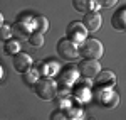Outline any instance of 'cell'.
Returning a JSON list of instances; mask_svg holds the SVG:
<instances>
[{
    "label": "cell",
    "mask_w": 126,
    "mask_h": 120,
    "mask_svg": "<svg viewBox=\"0 0 126 120\" xmlns=\"http://www.w3.org/2000/svg\"><path fill=\"white\" fill-rule=\"evenodd\" d=\"M99 101L106 108H114L118 103H119V96L113 90H101V93H99Z\"/></svg>",
    "instance_id": "cell-10"
},
{
    "label": "cell",
    "mask_w": 126,
    "mask_h": 120,
    "mask_svg": "<svg viewBox=\"0 0 126 120\" xmlns=\"http://www.w3.org/2000/svg\"><path fill=\"white\" fill-rule=\"evenodd\" d=\"M34 91H35V95L39 96L40 100L50 101V100H54L56 95H57V86H56L54 80L44 76V78H39L34 83Z\"/></svg>",
    "instance_id": "cell-1"
},
{
    "label": "cell",
    "mask_w": 126,
    "mask_h": 120,
    "mask_svg": "<svg viewBox=\"0 0 126 120\" xmlns=\"http://www.w3.org/2000/svg\"><path fill=\"white\" fill-rule=\"evenodd\" d=\"M10 37H12V29H10L9 25H0V39L3 41H9Z\"/></svg>",
    "instance_id": "cell-17"
},
{
    "label": "cell",
    "mask_w": 126,
    "mask_h": 120,
    "mask_svg": "<svg viewBox=\"0 0 126 120\" xmlns=\"http://www.w3.org/2000/svg\"><path fill=\"white\" fill-rule=\"evenodd\" d=\"M82 25H84V29H86L87 32H96V30L101 27V15L97 14L96 10H91V12L84 14V17H82Z\"/></svg>",
    "instance_id": "cell-8"
},
{
    "label": "cell",
    "mask_w": 126,
    "mask_h": 120,
    "mask_svg": "<svg viewBox=\"0 0 126 120\" xmlns=\"http://www.w3.org/2000/svg\"><path fill=\"white\" fill-rule=\"evenodd\" d=\"M27 41H29V44L32 46V48H37V49H39V48L44 46V34H40V32H35V30H34V32L29 36V39H27Z\"/></svg>",
    "instance_id": "cell-14"
},
{
    "label": "cell",
    "mask_w": 126,
    "mask_h": 120,
    "mask_svg": "<svg viewBox=\"0 0 126 120\" xmlns=\"http://www.w3.org/2000/svg\"><path fill=\"white\" fill-rule=\"evenodd\" d=\"M86 34H87V30L84 29L82 22H71L67 25V37H69V41H72L74 44L82 42V41L86 39Z\"/></svg>",
    "instance_id": "cell-5"
},
{
    "label": "cell",
    "mask_w": 126,
    "mask_h": 120,
    "mask_svg": "<svg viewBox=\"0 0 126 120\" xmlns=\"http://www.w3.org/2000/svg\"><path fill=\"white\" fill-rule=\"evenodd\" d=\"M50 120H66V113L62 110H54L50 113Z\"/></svg>",
    "instance_id": "cell-19"
},
{
    "label": "cell",
    "mask_w": 126,
    "mask_h": 120,
    "mask_svg": "<svg viewBox=\"0 0 126 120\" xmlns=\"http://www.w3.org/2000/svg\"><path fill=\"white\" fill-rule=\"evenodd\" d=\"M17 52H20V46L17 41H5V54H17Z\"/></svg>",
    "instance_id": "cell-15"
},
{
    "label": "cell",
    "mask_w": 126,
    "mask_h": 120,
    "mask_svg": "<svg viewBox=\"0 0 126 120\" xmlns=\"http://www.w3.org/2000/svg\"><path fill=\"white\" fill-rule=\"evenodd\" d=\"M72 7L81 14H87L96 9V2L94 0H72Z\"/></svg>",
    "instance_id": "cell-12"
},
{
    "label": "cell",
    "mask_w": 126,
    "mask_h": 120,
    "mask_svg": "<svg viewBox=\"0 0 126 120\" xmlns=\"http://www.w3.org/2000/svg\"><path fill=\"white\" fill-rule=\"evenodd\" d=\"M12 64H14V70L17 73H25L32 66V58L25 52H17L12 56Z\"/></svg>",
    "instance_id": "cell-7"
},
{
    "label": "cell",
    "mask_w": 126,
    "mask_h": 120,
    "mask_svg": "<svg viewBox=\"0 0 126 120\" xmlns=\"http://www.w3.org/2000/svg\"><path fill=\"white\" fill-rule=\"evenodd\" d=\"M99 71H101V64H99L96 59H84V61L79 63V74H81L82 78L94 80Z\"/></svg>",
    "instance_id": "cell-4"
},
{
    "label": "cell",
    "mask_w": 126,
    "mask_h": 120,
    "mask_svg": "<svg viewBox=\"0 0 126 120\" xmlns=\"http://www.w3.org/2000/svg\"><path fill=\"white\" fill-rule=\"evenodd\" d=\"M2 74H3V71H2V66H0V78H2Z\"/></svg>",
    "instance_id": "cell-23"
},
{
    "label": "cell",
    "mask_w": 126,
    "mask_h": 120,
    "mask_svg": "<svg viewBox=\"0 0 126 120\" xmlns=\"http://www.w3.org/2000/svg\"><path fill=\"white\" fill-rule=\"evenodd\" d=\"M116 83V76L113 74V71H99L94 78V85L99 90H109L113 88Z\"/></svg>",
    "instance_id": "cell-6"
},
{
    "label": "cell",
    "mask_w": 126,
    "mask_h": 120,
    "mask_svg": "<svg viewBox=\"0 0 126 120\" xmlns=\"http://www.w3.org/2000/svg\"><path fill=\"white\" fill-rule=\"evenodd\" d=\"M32 34V24L30 22H24V20H19L12 25V36L17 37L20 41L29 39V36Z\"/></svg>",
    "instance_id": "cell-9"
},
{
    "label": "cell",
    "mask_w": 126,
    "mask_h": 120,
    "mask_svg": "<svg viewBox=\"0 0 126 120\" xmlns=\"http://www.w3.org/2000/svg\"><path fill=\"white\" fill-rule=\"evenodd\" d=\"M76 78H78V71L76 70H66V74L62 73V76H61V81L62 83H72Z\"/></svg>",
    "instance_id": "cell-16"
},
{
    "label": "cell",
    "mask_w": 126,
    "mask_h": 120,
    "mask_svg": "<svg viewBox=\"0 0 126 120\" xmlns=\"http://www.w3.org/2000/svg\"><path fill=\"white\" fill-rule=\"evenodd\" d=\"M96 3L104 7V9H111V7H114L118 3V0H96Z\"/></svg>",
    "instance_id": "cell-18"
},
{
    "label": "cell",
    "mask_w": 126,
    "mask_h": 120,
    "mask_svg": "<svg viewBox=\"0 0 126 120\" xmlns=\"http://www.w3.org/2000/svg\"><path fill=\"white\" fill-rule=\"evenodd\" d=\"M32 25H34L35 32L44 34V32H47V29H49V20L46 19L44 15H37V17L32 19Z\"/></svg>",
    "instance_id": "cell-13"
},
{
    "label": "cell",
    "mask_w": 126,
    "mask_h": 120,
    "mask_svg": "<svg viewBox=\"0 0 126 120\" xmlns=\"http://www.w3.org/2000/svg\"><path fill=\"white\" fill-rule=\"evenodd\" d=\"M76 96H79V100L86 101L87 100V88H81V90L76 91Z\"/></svg>",
    "instance_id": "cell-21"
},
{
    "label": "cell",
    "mask_w": 126,
    "mask_h": 120,
    "mask_svg": "<svg viewBox=\"0 0 126 120\" xmlns=\"http://www.w3.org/2000/svg\"><path fill=\"white\" fill-rule=\"evenodd\" d=\"M3 24V17H2V14H0V25Z\"/></svg>",
    "instance_id": "cell-22"
},
{
    "label": "cell",
    "mask_w": 126,
    "mask_h": 120,
    "mask_svg": "<svg viewBox=\"0 0 126 120\" xmlns=\"http://www.w3.org/2000/svg\"><path fill=\"white\" fill-rule=\"evenodd\" d=\"M103 44H101V41L97 39H93V37H89V39H84L81 42V46H79V56L82 58V59H99L101 56H103Z\"/></svg>",
    "instance_id": "cell-2"
},
{
    "label": "cell",
    "mask_w": 126,
    "mask_h": 120,
    "mask_svg": "<svg viewBox=\"0 0 126 120\" xmlns=\"http://www.w3.org/2000/svg\"><path fill=\"white\" fill-rule=\"evenodd\" d=\"M111 24L118 30H126V9L116 10L111 17Z\"/></svg>",
    "instance_id": "cell-11"
},
{
    "label": "cell",
    "mask_w": 126,
    "mask_h": 120,
    "mask_svg": "<svg viewBox=\"0 0 126 120\" xmlns=\"http://www.w3.org/2000/svg\"><path fill=\"white\" fill-rule=\"evenodd\" d=\"M57 54L64 61H76L79 56V48L69 39H61L57 42Z\"/></svg>",
    "instance_id": "cell-3"
},
{
    "label": "cell",
    "mask_w": 126,
    "mask_h": 120,
    "mask_svg": "<svg viewBox=\"0 0 126 120\" xmlns=\"http://www.w3.org/2000/svg\"><path fill=\"white\" fill-rule=\"evenodd\" d=\"M25 78H27V81L29 83H35L37 81V71H25Z\"/></svg>",
    "instance_id": "cell-20"
}]
</instances>
